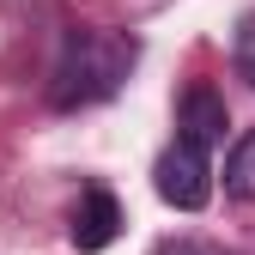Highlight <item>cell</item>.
Listing matches in <instances>:
<instances>
[{
	"mask_svg": "<svg viewBox=\"0 0 255 255\" xmlns=\"http://www.w3.org/2000/svg\"><path fill=\"white\" fill-rule=\"evenodd\" d=\"M152 188H158V201H164V207H176V213H201V207L213 201V164H207V152L188 146V140H176L164 158H158Z\"/></svg>",
	"mask_w": 255,
	"mask_h": 255,
	"instance_id": "obj_2",
	"label": "cell"
},
{
	"mask_svg": "<svg viewBox=\"0 0 255 255\" xmlns=\"http://www.w3.org/2000/svg\"><path fill=\"white\" fill-rule=\"evenodd\" d=\"M116 231H122L116 195H110V188H91V195L73 207V249H79V255H98V249L116 243Z\"/></svg>",
	"mask_w": 255,
	"mask_h": 255,
	"instance_id": "obj_3",
	"label": "cell"
},
{
	"mask_svg": "<svg viewBox=\"0 0 255 255\" xmlns=\"http://www.w3.org/2000/svg\"><path fill=\"white\" fill-rule=\"evenodd\" d=\"M134 67V43L122 30H67L61 37V61H55V110H85L116 98V85Z\"/></svg>",
	"mask_w": 255,
	"mask_h": 255,
	"instance_id": "obj_1",
	"label": "cell"
},
{
	"mask_svg": "<svg viewBox=\"0 0 255 255\" xmlns=\"http://www.w3.org/2000/svg\"><path fill=\"white\" fill-rule=\"evenodd\" d=\"M225 98H219V91L213 85H188V98H182V116H176V128H182V140L188 146H219V140H225Z\"/></svg>",
	"mask_w": 255,
	"mask_h": 255,
	"instance_id": "obj_4",
	"label": "cell"
},
{
	"mask_svg": "<svg viewBox=\"0 0 255 255\" xmlns=\"http://www.w3.org/2000/svg\"><path fill=\"white\" fill-rule=\"evenodd\" d=\"M158 255H207V249H201V243H164Z\"/></svg>",
	"mask_w": 255,
	"mask_h": 255,
	"instance_id": "obj_7",
	"label": "cell"
},
{
	"mask_svg": "<svg viewBox=\"0 0 255 255\" xmlns=\"http://www.w3.org/2000/svg\"><path fill=\"white\" fill-rule=\"evenodd\" d=\"M225 195L231 201H255V128H243L237 146L225 152Z\"/></svg>",
	"mask_w": 255,
	"mask_h": 255,
	"instance_id": "obj_5",
	"label": "cell"
},
{
	"mask_svg": "<svg viewBox=\"0 0 255 255\" xmlns=\"http://www.w3.org/2000/svg\"><path fill=\"white\" fill-rule=\"evenodd\" d=\"M231 49H237V73L255 85V12H243V18H237V37H231Z\"/></svg>",
	"mask_w": 255,
	"mask_h": 255,
	"instance_id": "obj_6",
	"label": "cell"
}]
</instances>
